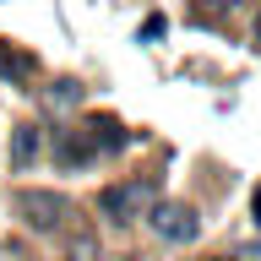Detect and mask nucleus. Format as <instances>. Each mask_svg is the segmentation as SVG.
<instances>
[{
	"mask_svg": "<svg viewBox=\"0 0 261 261\" xmlns=\"http://www.w3.org/2000/svg\"><path fill=\"white\" fill-rule=\"evenodd\" d=\"M16 218L33 228V234H55V228L71 218V201L55 191H38V185H28V191H16Z\"/></svg>",
	"mask_w": 261,
	"mask_h": 261,
	"instance_id": "f257e3e1",
	"label": "nucleus"
},
{
	"mask_svg": "<svg viewBox=\"0 0 261 261\" xmlns=\"http://www.w3.org/2000/svg\"><path fill=\"white\" fill-rule=\"evenodd\" d=\"M147 228H152L158 240H169V245H191L196 234H201V218H196V207H185V201H152V207H147Z\"/></svg>",
	"mask_w": 261,
	"mask_h": 261,
	"instance_id": "f03ea898",
	"label": "nucleus"
},
{
	"mask_svg": "<svg viewBox=\"0 0 261 261\" xmlns=\"http://www.w3.org/2000/svg\"><path fill=\"white\" fill-rule=\"evenodd\" d=\"M142 201H152V185H142V179H125V185H103V191H98V212H103L109 223L142 218Z\"/></svg>",
	"mask_w": 261,
	"mask_h": 261,
	"instance_id": "7ed1b4c3",
	"label": "nucleus"
},
{
	"mask_svg": "<svg viewBox=\"0 0 261 261\" xmlns=\"http://www.w3.org/2000/svg\"><path fill=\"white\" fill-rule=\"evenodd\" d=\"M38 147H44V130L38 125H16L11 130V169H28L38 158Z\"/></svg>",
	"mask_w": 261,
	"mask_h": 261,
	"instance_id": "20e7f679",
	"label": "nucleus"
},
{
	"mask_svg": "<svg viewBox=\"0 0 261 261\" xmlns=\"http://www.w3.org/2000/svg\"><path fill=\"white\" fill-rule=\"evenodd\" d=\"M82 136H87L93 147H109V152H120V147H130V136H125L120 125H114V120H87V130H82Z\"/></svg>",
	"mask_w": 261,
	"mask_h": 261,
	"instance_id": "39448f33",
	"label": "nucleus"
},
{
	"mask_svg": "<svg viewBox=\"0 0 261 261\" xmlns=\"http://www.w3.org/2000/svg\"><path fill=\"white\" fill-rule=\"evenodd\" d=\"M33 71V55H22V49H0V76H28Z\"/></svg>",
	"mask_w": 261,
	"mask_h": 261,
	"instance_id": "423d86ee",
	"label": "nucleus"
},
{
	"mask_svg": "<svg viewBox=\"0 0 261 261\" xmlns=\"http://www.w3.org/2000/svg\"><path fill=\"white\" fill-rule=\"evenodd\" d=\"M87 152H93V142L82 147L76 136H65V142H60V163H71V169H76V163H87Z\"/></svg>",
	"mask_w": 261,
	"mask_h": 261,
	"instance_id": "0eeeda50",
	"label": "nucleus"
},
{
	"mask_svg": "<svg viewBox=\"0 0 261 261\" xmlns=\"http://www.w3.org/2000/svg\"><path fill=\"white\" fill-rule=\"evenodd\" d=\"M55 98H60V103H76L82 87H76V82H55Z\"/></svg>",
	"mask_w": 261,
	"mask_h": 261,
	"instance_id": "6e6552de",
	"label": "nucleus"
},
{
	"mask_svg": "<svg viewBox=\"0 0 261 261\" xmlns=\"http://www.w3.org/2000/svg\"><path fill=\"white\" fill-rule=\"evenodd\" d=\"M250 218H256V228H261V185L250 191Z\"/></svg>",
	"mask_w": 261,
	"mask_h": 261,
	"instance_id": "1a4fd4ad",
	"label": "nucleus"
},
{
	"mask_svg": "<svg viewBox=\"0 0 261 261\" xmlns=\"http://www.w3.org/2000/svg\"><path fill=\"white\" fill-rule=\"evenodd\" d=\"M240 256H250V261H261V245H245V250H240Z\"/></svg>",
	"mask_w": 261,
	"mask_h": 261,
	"instance_id": "9d476101",
	"label": "nucleus"
},
{
	"mask_svg": "<svg viewBox=\"0 0 261 261\" xmlns=\"http://www.w3.org/2000/svg\"><path fill=\"white\" fill-rule=\"evenodd\" d=\"M250 44H256V49H261V11H256V33H250Z\"/></svg>",
	"mask_w": 261,
	"mask_h": 261,
	"instance_id": "9b49d317",
	"label": "nucleus"
},
{
	"mask_svg": "<svg viewBox=\"0 0 261 261\" xmlns=\"http://www.w3.org/2000/svg\"><path fill=\"white\" fill-rule=\"evenodd\" d=\"M212 261H228V256H212Z\"/></svg>",
	"mask_w": 261,
	"mask_h": 261,
	"instance_id": "f8f14e48",
	"label": "nucleus"
}]
</instances>
